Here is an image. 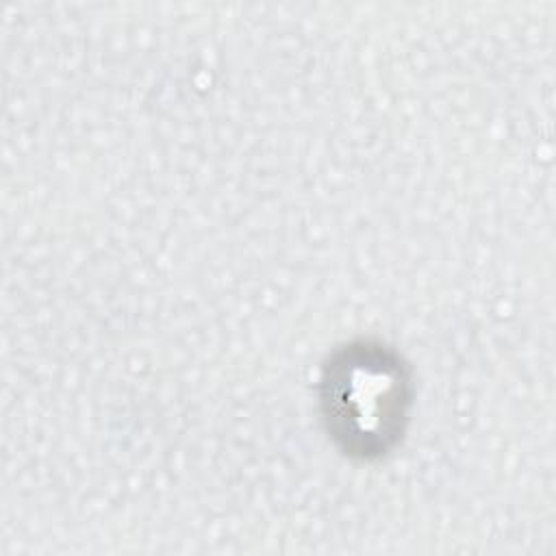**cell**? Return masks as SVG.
I'll return each mask as SVG.
<instances>
[{
	"label": "cell",
	"instance_id": "1",
	"mask_svg": "<svg viewBox=\"0 0 556 556\" xmlns=\"http://www.w3.org/2000/svg\"><path fill=\"white\" fill-rule=\"evenodd\" d=\"M410 406V369L380 341H352L321 369V419L328 437L350 458L387 456L404 437Z\"/></svg>",
	"mask_w": 556,
	"mask_h": 556
}]
</instances>
